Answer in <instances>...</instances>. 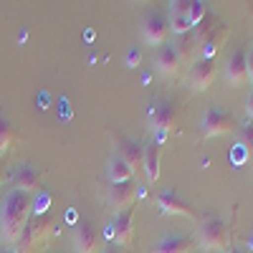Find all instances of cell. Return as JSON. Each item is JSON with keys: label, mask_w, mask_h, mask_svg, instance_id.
<instances>
[{"label": "cell", "mask_w": 253, "mask_h": 253, "mask_svg": "<svg viewBox=\"0 0 253 253\" xmlns=\"http://www.w3.org/2000/svg\"><path fill=\"white\" fill-rule=\"evenodd\" d=\"M31 210H33V195L15 187L5 190L3 200H0V241H3V246H15L26 223L31 220Z\"/></svg>", "instance_id": "obj_1"}, {"label": "cell", "mask_w": 253, "mask_h": 253, "mask_svg": "<svg viewBox=\"0 0 253 253\" xmlns=\"http://www.w3.org/2000/svg\"><path fill=\"white\" fill-rule=\"evenodd\" d=\"M198 243L203 251H223L228 246V233H225V223L215 215H210L200 223L198 230Z\"/></svg>", "instance_id": "obj_2"}, {"label": "cell", "mask_w": 253, "mask_h": 253, "mask_svg": "<svg viewBox=\"0 0 253 253\" xmlns=\"http://www.w3.org/2000/svg\"><path fill=\"white\" fill-rule=\"evenodd\" d=\"M236 129V119L230 117L228 112H223L220 107H208L203 119H200V132L203 137H220V134H228Z\"/></svg>", "instance_id": "obj_3"}, {"label": "cell", "mask_w": 253, "mask_h": 253, "mask_svg": "<svg viewBox=\"0 0 253 253\" xmlns=\"http://www.w3.org/2000/svg\"><path fill=\"white\" fill-rule=\"evenodd\" d=\"M155 205L160 208L162 215H182V218H195V210L187 200H182L172 187H165L155 195Z\"/></svg>", "instance_id": "obj_4"}, {"label": "cell", "mask_w": 253, "mask_h": 253, "mask_svg": "<svg viewBox=\"0 0 253 253\" xmlns=\"http://www.w3.org/2000/svg\"><path fill=\"white\" fill-rule=\"evenodd\" d=\"M167 33H170V23H167V18L157 10H152L150 15L144 18V23H142V38H144V43L147 46H162L165 41H167Z\"/></svg>", "instance_id": "obj_5"}, {"label": "cell", "mask_w": 253, "mask_h": 253, "mask_svg": "<svg viewBox=\"0 0 253 253\" xmlns=\"http://www.w3.org/2000/svg\"><path fill=\"white\" fill-rule=\"evenodd\" d=\"M177 122V107L172 99H162L152 107V117H150V126L160 134H167L172 132V126Z\"/></svg>", "instance_id": "obj_6"}, {"label": "cell", "mask_w": 253, "mask_h": 253, "mask_svg": "<svg viewBox=\"0 0 253 253\" xmlns=\"http://www.w3.org/2000/svg\"><path fill=\"white\" fill-rule=\"evenodd\" d=\"M132 236H134V208L119 210L117 218L112 220V241H114V246H119V248L129 246Z\"/></svg>", "instance_id": "obj_7"}, {"label": "cell", "mask_w": 253, "mask_h": 253, "mask_svg": "<svg viewBox=\"0 0 253 253\" xmlns=\"http://www.w3.org/2000/svg\"><path fill=\"white\" fill-rule=\"evenodd\" d=\"M215 74H218L215 58H200L193 66V71H190V89L193 91H205L208 86H213Z\"/></svg>", "instance_id": "obj_8"}, {"label": "cell", "mask_w": 253, "mask_h": 253, "mask_svg": "<svg viewBox=\"0 0 253 253\" xmlns=\"http://www.w3.org/2000/svg\"><path fill=\"white\" fill-rule=\"evenodd\" d=\"M74 248L76 253H96L99 248V236L91 220H79L74 225Z\"/></svg>", "instance_id": "obj_9"}, {"label": "cell", "mask_w": 253, "mask_h": 253, "mask_svg": "<svg viewBox=\"0 0 253 253\" xmlns=\"http://www.w3.org/2000/svg\"><path fill=\"white\" fill-rule=\"evenodd\" d=\"M155 66L162 76H177L180 69H182V58L177 56L175 46L172 43H162L157 51H155Z\"/></svg>", "instance_id": "obj_10"}, {"label": "cell", "mask_w": 253, "mask_h": 253, "mask_svg": "<svg viewBox=\"0 0 253 253\" xmlns=\"http://www.w3.org/2000/svg\"><path fill=\"white\" fill-rule=\"evenodd\" d=\"M10 185L15 190H23V193L33 195L41 190V172L31 165H18L13 170V177H10Z\"/></svg>", "instance_id": "obj_11"}, {"label": "cell", "mask_w": 253, "mask_h": 253, "mask_svg": "<svg viewBox=\"0 0 253 253\" xmlns=\"http://www.w3.org/2000/svg\"><path fill=\"white\" fill-rule=\"evenodd\" d=\"M107 198H109V205L117 210V213H119V210H126V208H134V198H137V185H134V180L112 185Z\"/></svg>", "instance_id": "obj_12"}, {"label": "cell", "mask_w": 253, "mask_h": 253, "mask_svg": "<svg viewBox=\"0 0 253 253\" xmlns=\"http://www.w3.org/2000/svg\"><path fill=\"white\" fill-rule=\"evenodd\" d=\"M117 155L129 165L132 172H139L142 170V157H144V144H139L132 137H122L119 144H117Z\"/></svg>", "instance_id": "obj_13"}, {"label": "cell", "mask_w": 253, "mask_h": 253, "mask_svg": "<svg viewBox=\"0 0 253 253\" xmlns=\"http://www.w3.org/2000/svg\"><path fill=\"white\" fill-rule=\"evenodd\" d=\"M225 81L230 86H243L248 81V66H246V51L236 48L228 58V66H225Z\"/></svg>", "instance_id": "obj_14"}, {"label": "cell", "mask_w": 253, "mask_h": 253, "mask_svg": "<svg viewBox=\"0 0 253 253\" xmlns=\"http://www.w3.org/2000/svg\"><path fill=\"white\" fill-rule=\"evenodd\" d=\"M160 162H162V147H160V142L144 144L142 172H144V177H147V182H150V185H155L160 180Z\"/></svg>", "instance_id": "obj_15"}, {"label": "cell", "mask_w": 253, "mask_h": 253, "mask_svg": "<svg viewBox=\"0 0 253 253\" xmlns=\"http://www.w3.org/2000/svg\"><path fill=\"white\" fill-rule=\"evenodd\" d=\"M193 246H195V238L170 233V236H165V238H160V241L155 243L152 253H187Z\"/></svg>", "instance_id": "obj_16"}, {"label": "cell", "mask_w": 253, "mask_h": 253, "mask_svg": "<svg viewBox=\"0 0 253 253\" xmlns=\"http://www.w3.org/2000/svg\"><path fill=\"white\" fill-rule=\"evenodd\" d=\"M107 167H109L107 172H109L112 185H117V182H129V180H132V175H134V172L129 170V165H126L119 155H112V160H109V165H107Z\"/></svg>", "instance_id": "obj_17"}, {"label": "cell", "mask_w": 253, "mask_h": 253, "mask_svg": "<svg viewBox=\"0 0 253 253\" xmlns=\"http://www.w3.org/2000/svg\"><path fill=\"white\" fill-rule=\"evenodd\" d=\"M175 51H177V56L182 58V61H187V58H193V53H195V46H198V41H195V36L193 33H185V36H177V41H175Z\"/></svg>", "instance_id": "obj_18"}, {"label": "cell", "mask_w": 253, "mask_h": 253, "mask_svg": "<svg viewBox=\"0 0 253 253\" xmlns=\"http://www.w3.org/2000/svg\"><path fill=\"white\" fill-rule=\"evenodd\" d=\"M205 15H208V5L203 3V0H193V3H190V13H187L190 26L198 28V26L203 23V20H205Z\"/></svg>", "instance_id": "obj_19"}, {"label": "cell", "mask_w": 253, "mask_h": 253, "mask_svg": "<svg viewBox=\"0 0 253 253\" xmlns=\"http://www.w3.org/2000/svg\"><path fill=\"white\" fill-rule=\"evenodd\" d=\"M238 142H241L243 150L248 152V157H253V122L238 126Z\"/></svg>", "instance_id": "obj_20"}, {"label": "cell", "mask_w": 253, "mask_h": 253, "mask_svg": "<svg viewBox=\"0 0 253 253\" xmlns=\"http://www.w3.org/2000/svg\"><path fill=\"white\" fill-rule=\"evenodd\" d=\"M10 142H13V126H10L8 119L0 117V155H5V152H8Z\"/></svg>", "instance_id": "obj_21"}, {"label": "cell", "mask_w": 253, "mask_h": 253, "mask_svg": "<svg viewBox=\"0 0 253 253\" xmlns=\"http://www.w3.org/2000/svg\"><path fill=\"white\" fill-rule=\"evenodd\" d=\"M167 23H170V28H172L177 36H185V33L193 31V26H190V20H187L185 15H170V20H167Z\"/></svg>", "instance_id": "obj_22"}, {"label": "cell", "mask_w": 253, "mask_h": 253, "mask_svg": "<svg viewBox=\"0 0 253 253\" xmlns=\"http://www.w3.org/2000/svg\"><path fill=\"white\" fill-rule=\"evenodd\" d=\"M190 3H193V0H172V3H170V15H185L187 18Z\"/></svg>", "instance_id": "obj_23"}, {"label": "cell", "mask_w": 253, "mask_h": 253, "mask_svg": "<svg viewBox=\"0 0 253 253\" xmlns=\"http://www.w3.org/2000/svg\"><path fill=\"white\" fill-rule=\"evenodd\" d=\"M124 63H126L129 69H137L139 63H142V51H139L137 46H134V48H129V51H126V58H124Z\"/></svg>", "instance_id": "obj_24"}, {"label": "cell", "mask_w": 253, "mask_h": 253, "mask_svg": "<svg viewBox=\"0 0 253 253\" xmlns=\"http://www.w3.org/2000/svg\"><path fill=\"white\" fill-rule=\"evenodd\" d=\"M246 66H248V81L253 84V48L246 53Z\"/></svg>", "instance_id": "obj_25"}, {"label": "cell", "mask_w": 253, "mask_h": 253, "mask_svg": "<svg viewBox=\"0 0 253 253\" xmlns=\"http://www.w3.org/2000/svg\"><path fill=\"white\" fill-rule=\"evenodd\" d=\"M246 114L253 119V89L248 91V96H246Z\"/></svg>", "instance_id": "obj_26"}, {"label": "cell", "mask_w": 253, "mask_h": 253, "mask_svg": "<svg viewBox=\"0 0 253 253\" xmlns=\"http://www.w3.org/2000/svg\"><path fill=\"white\" fill-rule=\"evenodd\" d=\"M101 253H122V251H119V246H114V243H112V246H104V248H101Z\"/></svg>", "instance_id": "obj_27"}, {"label": "cell", "mask_w": 253, "mask_h": 253, "mask_svg": "<svg viewBox=\"0 0 253 253\" xmlns=\"http://www.w3.org/2000/svg\"><path fill=\"white\" fill-rule=\"evenodd\" d=\"M0 253H15L13 246H0Z\"/></svg>", "instance_id": "obj_28"}, {"label": "cell", "mask_w": 253, "mask_h": 253, "mask_svg": "<svg viewBox=\"0 0 253 253\" xmlns=\"http://www.w3.org/2000/svg\"><path fill=\"white\" fill-rule=\"evenodd\" d=\"M228 253H241L238 248H228Z\"/></svg>", "instance_id": "obj_29"}, {"label": "cell", "mask_w": 253, "mask_h": 253, "mask_svg": "<svg viewBox=\"0 0 253 253\" xmlns=\"http://www.w3.org/2000/svg\"><path fill=\"white\" fill-rule=\"evenodd\" d=\"M0 185H3V167H0Z\"/></svg>", "instance_id": "obj_30"}]
</instances>
